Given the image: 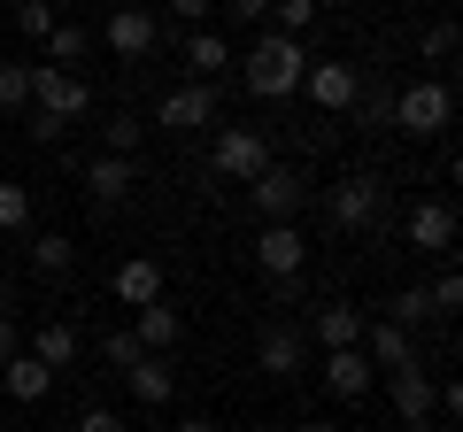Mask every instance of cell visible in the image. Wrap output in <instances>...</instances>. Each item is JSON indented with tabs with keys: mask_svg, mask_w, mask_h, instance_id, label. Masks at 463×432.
Wrapping results in <instances>:
<instances>
[{
	"mask_svg": "<svg viewBox=\"0 0 463 432\" xmlns=\"http://www.w3.org/2000/svg\"><path fill=\"white\" fill-rule=\"evenodd\" d=\"M255 270H263V278H301V270H309L301 224H263V232H255Z\"/></svg>",
	"mask_w": 463,
	"mask_h": 432,
	"instance_id": "cell-10",
	"label": "cell"
},
{
	"mask_svg": "<svg viewBox=\"0 0 463 432\" xmlns=\"http://www.w3.org/2000/svg\"><path fill=\"white\" fill-rule=\"evenodd\" d=\"M425 294H432V316H456V309H463V278H456V270H440Z\"/></svg>",
	"mask_w": 463,
	"mask_h": 432,
	"instance_id": "cell-34",
	"label": "cell"
},
{
	"mask_svg": "<svg viewBox=\"0 0 463 432\" xmlns=\"http://www.w3.org/2000/svg\"><path fill=\"white\" fill-rule=\"evenodd\" d=\"M294 432H340V425H325V417H309V425H294Z\"/></svg>",
	"mask_w": 463,
	"mask_h": 432,
	"instance_id": "cell-40",
	"label": "cell"
},
{
	"mask_svg": "<svg viewBox=\"0 0 463 432\" xmlns=\"http://www.w3.org/2000/svg\"><path fill=\"white\" fill-rule=\"evenodd\" d=\"M355 132H394V85H355Z\"/></svg>",
	"mask_w": 463,
	"mask_h": 432,
	"instance_id": "cell-25",
	"label": "cell"
},
{
	"mask_svg": "<svg viewBox=\"0 0 463 432\" xmlns=\"http://www.w3.org/2000/svg\"><path fill=\"white\" fill-rule=\"evenodd\" d=\"M364 324H371V309H355V301H317L309 309L317 348H364Z\"/></svg>",
	"mask_w": 463,
	"mask_h": 432,
	"instance_id": "cell-15",
	"label": "cell"
},
{
	"mask_svg": "<svg viewBox=\"0 0 463 432\" xmlns=\"http://www.w3.org/2000/svg\"><path fill=\"white\" fill-rule=\"evenodd\" d=\"M132 185H139V170L124 163V155H93V163H85V193H93V209L132 201Z\"/></svg>",
	"mask_w": 463,
	"mask_h": 432,
	"instance_id": "cell-18",
	"label": "cell"
},
{
	"mask_svg": "<svg viewBox=\"0 0 463 432\" xmlns=\"http://www.w3.org/2000/svg\"><path fill=\"white\" fill-rule=\"evenodd\" d=\"M32 209H39L32 185H24V178H0V232H32Z\"/></svg>",
	"mask_w": 463,
	"mask_h": 432,
	"instance_id": "cell-28",
	"label": "cell"
},
{
	"mask_svg": "<svg viewBox=\"0 0 463 432\" xmlns=\"http://www.w3.org/2000/svg\"><path fill=\"white\" fill-rule=\"evenodd\" d=\"M85 54H93V32H85V23H54V32H47V54H39V62H54V70H78Z\"/></svg>",
	"mask_w": 463,
	"mask_h": 432,
	"instance_id": "cell-27",
	"label": "cell"
},
{
	"mask_svg": "<svg viewBox=\"0 0 463 432\" xmlns=\"http://www.w3.org/2000/svg\"><path fill=\"white\" fill-rule=\"evenodd\" d=\"M355 85H364V70H355V62H309L301 93H309L325 117H347V108H355Z\"/></svg>",
	"mask_w": 463,
	"mask_h": 432,
	"instance_id": "cell-13",
	"label": "cell"
},
{
	"mask_svg": "<svg viewBox=\"0 0 463 432\" xmlns=\"http://www.w3.org/2000/svg\"><path fill=\"white\" fill-rule=\"evenodd\" d=\"M364 355H371V371H402V363H417L410 333H402V324H386V316H371V324H364Z\"/></svg>",
	"mask_w": 463,
	"mask_h": 432,
	"instance_id": "cell-22",
	"label": "cell"
},
{
	"mask_svg": "<svg viewBox=\"0 0 463 432\" xmlns=\"http://www.w3.org/2000/svg\"><path fill=\"white\" fill-rule=\"evenodd\" d=\"M70 432H132V425H124V417H116V409H85V417H78V425H70Z\"/></svg>",
	"mask_w": 463,
	"mask_h": 432,
	"instance_id": "cell-36",
	"label": "cell"
},
{
	"mask_svg": "<svg viewBox=\"0 0 463 432\" xmlns=\"http://www.w3.org/2000/svg\"><path fill=\"white\" fill-rule=\"evenodd\" d=\"M100 355H109L116 371H132V363H139V355H147V348H139L132 333H109V340H100Z\"/></svg>",
	"mask_w": 463,
	"mask_h": 432,
	"instance_id": "cell-35",
	"label": "cell"
},
{
	"mask_svg": "<svg viewBox=\"0 0 463 432\" xmlns=\"http://www.w3.org/2000/svg\"><path fill=\"white\" fill-rule=\"evenodd\" d=\"M0 108H32V62H0Z\"/></svg>",
	"mask_w": 463,
	"mask_h": 432,
	"instance_id": "cell-29",
	"label": "cell"
},
{
	"mask_svg": "<svg viewBox=\"0 0 463 432\" xmlns=\"http://www.w3.org/2000/svg\"><path fill=\"white\" fill-rule=\"evenodd\" d=\"M216 8H232V23H263L270 0H216Z\"/></svg>",
	"mask_w": 463,
	"mask_h": 432,
	"instance_id": "cell-37",
	"label": "cell"
},
{
	"mask_svg": "<svg viewBox=\"0 0 463 432\" xmlns=\"http://www.w3.org/2000/svg\"><path fill=\"white\" fill-rule=\"evenodd\" d=\"M309 62H317V54L301 47V39L263 32V39L248 47V62H240V78H248V93H255V100H294V93H301V78H309Z\"/></svg>",
	"mask_w": 463,
	"mask_h": 432,
	"instance_id": "cell-1",
	"label": "cell"
},
{
	"mask_svg": "<svg viewBox=\"0 0 463 432\" xmlns=\"http://www.w3.org/2000/svg\"><path fill=\"white\" fill-rule=\"evenodd\" d=\"M132 340H139V348H147V355H170V348H178V340H185V316L170 309V294H163V301H147V309L132 316Z\"/></svg>",
	"mask_w": 463,
	"mask_h": 432,
	"instance_id": "cell-19",
	"label": "cell"
},
{
	"mask_svg": "<svg viewBox=\"0 0 463 432\" xmlns=\"http://www.w3.org/2000/svg\"><path fill=\"white\" fill-rule=\"evenodd\" d=\"M54 8H62V0H54Z\"/></svg>",
	"mask_w": 463,
	"mask_h": 432,
	"instance_id": "cell-42",
	"label": "cell"
},
{
	"mask_svg": "<svg viewBox=\"0 0 463 432\" xmlns=\"http://www.w3.org/2000/svg\"><path fill=\"white\" fill-rule=\"evenodd\" d=\"M47 386H54V371L39 363V355H8V363H0V394L8 401H47Z\"/></svg>",
	"mask_w": 463,
	"mask_h": 432,
	"instance_id": "cell-23",
	"label": "cell"
},
{
	"mask_svg": "<svg viewBox=\"0 0 463 432\" xmlns=\"http://www.w3.org/2000/svg\"><path fill=\"white\" fill-rule=\"evenodd\" d=\"M124 386H132V401H147V409H163V401L178 394V371H170V355H139V363L124 371Z\"/></svg>",
	"mask_w": 463,
	"mask_h": 432,
	"instance_id": "cell-21",
	"label": "cell"
},
{
	"mask_svg": "<svg viewBox=\"0 0 463 432\" xmlns=\"http://www.w3.org/2000/svg\"><path fill=\"white\" fill-rule=\"evenodd\" d=\"M255 363H263V379H301L309 371V348H301L294 316H270L263 333H255Z\"/></svg>",
	"mask_w": 463,
	"mask_h": 432,
	"instance_id": "cell-9",
	"label": "cell"
},
{
	"mask_svg": "<svg viewBox=\"0 0 463 432\" xmlns=\"http://www.w3.org/2000/svg\"><path fill=\"white\" fill-rule=\"evenodd\" d=\"M309 193H317L309 170H301V163H279V155H270V163L248 178V201H255V216H263V224H301Z\"/></svg>",
	"mask_w": 463,
	"mask_h": 432,
	"instance_id": "cell-3",
	"label": "cell"
},
{
	"mask_svg": "<svg viewBox=\"0 0 463 432\" xmlns=\"http://www.w3.org/2000/svg\"><path fill=\"white\" fill-rule=\"evenodd\" d=\"M402 239H410L417 255H448V248H456V201H448V193L417 201L410 224H402Z\"/></svg>",
	"mask_w": 463,
	"mask_h": 432,
	"instance_id": "cell-12",
	"label": "cell"
},
{
	"mask_svg": "<svg viewBox=\"0 0 463 432\" xmlns=\"http://www.w3.org/2000/svg\"><path fill=\"white\" fill-rule=\"evenodd\" d=\"M417 54H425V62H448V54H456V23H425V39H417Z\"/></svg>",
	"mask_w": 463,
	"mask_h": 432,
	"instance_id": "cell-33",
	"label": "cell"
},
{
	"mask_svg": "<svg viewBox=\"0 0 463 432\" xmlns=\"http://www.w3.org/2000/svg\"><path fill=\"white\" fill-rule=\"evenodd\" d=\"M32 108L47 124H78V117H93V85H85V70H54V62H32Z\"/></svg>",
	"mask_w": 463,
	"mask_h": 432,
	"instance_id": "cell-4",
	"label": "cell"
},
{
	"mask_svg": "<svg viewBox=\"0 0 463 432\" xmlns=\"http://www.w3.org/2000/svg\"><path fill=\"white\" fill-rule=\"evenodd\" d=\"M317 371H325V394L332 401H364L371 386H379V371H371L364 348H325V363H317Z\"/></svg>",
	"mask_w": 463,
	"mask_h": 432,
	"instance_id": "cell-14",
	"label": "cell"
},
{
	"mask_svg": "<svg viewBox=\"0 0 463 432\" xmlns=\"http://www.w3.org/2000/svg\"><path fill=\"white\" fill-rule=\"evenodd\" d=\"M100 39H109V54H116V62H147L155 47H178V32H163V16H155V8H139V0L109 8Z\"/></svg>",
	"mask_w": 463,
	"mask_h": 432,
	"instance_id": "cell-6",
	"label": "cell"
},
{
	"mask_svg": "<svg viewBox=\"0 0 463 432\" xmlns=\"http://www.w3.org/2000/svg\"><path fill=\"white\" fill-rule=\"evenodd\" d=\"M386 394H394V417H402V425H417V432H425L432 417H440V379H432L425 363L386 371Z\"/></svg>",
	"mask_w": 463,
	"mask_h": 432,
	"instance_id": "cell-8",
	"label": "cell"
},
{
	"mask_svg": "<svg viewBox=\"0 0 463 432\" xmlns=\"http://www.w3.org/2000/svg\"><path fill=\"white\" fill-rule=\"evenodd\" d=\"M263 163H270V139H263V124H216V139H209V170H216V178L248 185Z\"/></svg>",
	"mask_w": 463,
	"mask_h": 432,
	"instance_id": "cell-7",
	"label": "cell"
},
{
	"mask_svg": "<svg viewBox=\"0 0 463 432\" xmlns=\"http://www.w3.org/2000/svg\"><path fill=\"white\" fill-rule=\"evenodd\" d=\"M54 23H62V16H54V0H16V32H24V39H39V47H47Z\"/></svg>",
	"mask_w": 463,
	"mask_h": 432,
	"instance_id": "cell-32",
	"label": "cell"
},
{
	"mask_svg": "<svg viewBox=\"0 0 463 432\" xmlns=\"http://www.w3.org/2000/svg\"><path fill=\"white\" fill-rule=\"evenodd\" d=\"M170 432H216V425H209V417H185V425H170Z\"/></svg>",
	"mask_w": 463,
	"mask_h": 432,
	"instance_id": "cell-39",
	"label": "cell"
},
{
	"mask_svg": "<svg viewBox=\"0 0 463 432\" xmlns=\"http://www.w3.org/2000/svg\"><path fill=\"white\" fill-rule=\"evenodd\" d=\"M0 316H8V286H0Z\"/></svg>",
	"mask_w": 463,
	"mask_h": 432,
	"instance_id": "cell-41",
	"label": "cell"
},
{
	"mask_svg": "<svg viewBox=\"0 0 463 432\" xmlns=\"http://www.w3.org/2000/svg\"><path fill=\"white\" fill-rule=\"evenodd\" d=\"M317 23V0H270V32H286V39H301Z\"/></svg>",
	"mask_w": 463,
	"mask_h": 432,
	"instance_id": "cell-31",
	"label": "cell"
},
{
	"mask_svg": "<svg viewBox=\"0 0 463 432\" xmlns=\"http://www.w3.org/2000/svg\"><path fill=\"white\" fill-rule=\"evenodd\" d=\"M178 54H185V70H194V85H216L232 70V39L224 32H178Z\"/></svg>",
	"mask_w": 463,
	"mask_h": 432,
	"instance_id": "cell-17",
	"label": "cell"
},
{
	"mask_svg": "<svg viewBox=\"0 0 463 432\" xmlns=\"http://www.w3.org/2000/svg\"><path fill=\"white\" fill-rule=\"evenodd\" d=\"M8 355H24V333H16V316H0V363Z\"/></svg>",
	"mask_w": 463,
	"mask_h": 432,
	"instance_id": "cell-38",
	"label": "cell"
},
{
	"mask_svg": "<svg viewBox=\"0 0 463 432\" xmlns=\"http://www.w3.org/2000/svg\"><path fill=\"white\" fill-rule=\"evenodd\" d=\"M155 124H163V132H209L216 124V85H170V93L155 100Z\"/></svg>",
	"mask_w": 463,
	"mask_h": 432,
	"instance_id": "cell-11",
	"label": "cell"
},
{
	"mask_svg": "<svg viewBox=\"0 0 463 432\" xmlns=\"http://www.w3.org/2000/svg\"><path fill=\"white\" fill-rule=\"evenodd\" d=\"M109 294L124 301V309H147V301H163V294H170V278H163V263H155V255H132V263H116Z\"/></svg>",
	"mask_w": 463,
	"mask_h": 432,
	"instance_id": "cell-16",
	"label": "cell"
},
{
	"mask_svg": "<svg viewBox=\"0 0 463 432\" xmlns=\"http://www.w3.org/2000/svg\"><path fill=\"white\" fill-rule=\"evenodd\" d=\"M24 355H39V363H47L54 379H62V371L78 363V324H70V316H47V324H39V333L24 340Z\"/></svg>",
	"mask_w": 463,
	"mask_h": 432,
	"instance_id": "cell-20",
	"label": "cell"
},
{
	"mask_svg": "<svg viewBox=\"0 0 463 432\" xmlns=\"http://www.w3.org/2000/svg\"><path fill=\"white\" fill-rule=\"evenodd\" d=\"M456 124V93L440 78H417V85H394V132L410 139H440Z\"/></svg>",
	"mask_w": 463,
	"mask_h": 432,
	"instance_id": "cell-5",
	"label": "cell"
},
{
	"mask_svg": "<svg viewBox=\"0 0 463 432\" xmlns=\"http://www.w3.org/2000/svg\"><path fill=\"white\" fill-rule=\"evenodd\" d=\"M139 147H147V117H132V108H116V117L100 124V155H124V163H132Z\"/></svg>",
	"mask_w": 463,
	"mask_h": 432,
	"instance_id": "cell-26",
	"label": "cell"
},
{
	"mask_svg": "<svg viewBox=\"0 0 463 432\" xmlns=\"http://www.w3.org/2000/svg\"><path fill=\"white\" fill-rule=\"evenodd\" d=\"M325 216H332V232H379L386 224V178L379 170H340L325 185Z\"/></svg>",
	"mask_w": 463,
	"mask_h": 432,
	"instance_id": "cell-2",
	"label": "cell"
},
{
	"mask_svg": "<svg viewBox=\"0 0 463 432\" xmlns=\"http://www.w3.org/2000/svg\"><path fill=\"white\" fill-rule=\"evenodd\" d=\"M24 263H32V278H70V263H78V239H62V232H39L32 248H24Z\"/></svg>",
	"mask_w": 463,
	"mask_h": 432,
	"instance_id": "cell-24",
	"label": "cell"
},
{
	"mask_svg": "<svg viewBox=\"0 0 463 432\" xmlns=\"http://www.w3.org/2000/svg\"><path fill=\"white\" fill-rule=\"evenodd\" d=\"M216 0H163V32H209Z\"/></svg>",
	"mask_w": 463,
	"mask_h": 432,
	"instance_id": "cell-30",
	"label": "cell"
}]
</instances>
